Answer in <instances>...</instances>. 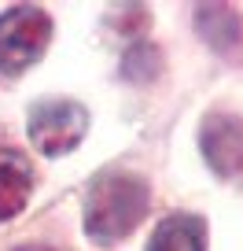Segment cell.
I'll use <instances>...</instances> for the list:
<instances>
[{
	"instance_id": "obj_1",
	"label": "cell",
	"mask_w": 243,
	"mask_h": 251,
	"mask_svg": "<svg viewBox=\"0 0 243 251\" xmlns=\"http://www.w3.org/2000/svg\"><path fill=\"white\" fill-rule=\"evenodd\" d=\"M148 181L133 170H103L85 196V233L96 244L126 240L148 214Z\"/></svg>"
},
{
	"instance_id": "obj_2",
	"label": "cell",
	"mask_w": 243,
	"mask_h": 251,
	"mask_svg": "<svg viewBox=\"0 0 243 251\" xmlns=\"http://www.w3.org/2000/svg\"><path fill=\"white\" fill-rule=\"evenodd\" d=\"M52 19L33 4H19L0 15V78H19L44 55Z\"/></svg>"
},
{
	"instance_id": "obj_3",
	"label": "cell",
	"mask_w": 243,
	"mask_h": 251,
	"mask_svg": "<svg viewBox=\"0 0 243 251\" xmlns=\"http://www.w3.org/2000/svg\"><path fill=\"white\" fill-rule=\"evenodd\" d=\"M26 129H30L33 148L55 159L81 144V137L88 129V111L74 100H41L30 107Z\"/></svg>"
},
{
	"instance_id": "obj_4",
	"label": "cell",
	"mask_w": 243,
	"mask_h": 251,
	"mask_svg": "<svg viewBox=\"0 0 243 251\" xmlns=\"http://www.w3.org/2000/svg\"><path fill=\"white\" fill-rule=\"evenodd\" d=\"M199 148L214 174L232 177L243 170V118L228 111H210L199 126Z\"/></svg>"
},
{
	"instance_id": "obj_5",
	"label": "cell",
	"mask_w": 243,
	"mask_h": 251,
	"mask_svg": "<svg viewBox=\"0 0 243 251\" xmlns=\"http://www.w3.org/2000/svg\"><path fill=\"white\" fill-rule=\"evenodd\" d=\"M33 192V166L22 151L0 148V222L15 218Z\"/></svg>"
},
{
	"instance_id": "obj_6",
	"label": "cell",
	"mask_w": 243,
	"mask_h": 251,
	"mask_svg": "<svg viewBox=\"0 0 243 251\" xmlns=\"http://www.w3.org/2000/svg\"><path fill=\"white\" fill-rule=\"evenodd\" d=\"M148 251H206V226L196 214H170L151 233Z\"/></svg>"
},
{
	"instance_id": "obj_7",
	"label": "cell",
	"mask_w": 243,
	"mask_h": 251,
	"mask_svg": "<svg viewBox=\"0 0 243 251\" xmlns=\"http://www.w3.org/2000/svg\"><path fill=\"white\" fill-rule=\"evenodd\" d=\"M196 26L221 55H240V45H243V26H240V15L228 11L225 4H203L196 15Z\"/></svg>"
}]
</instances>
